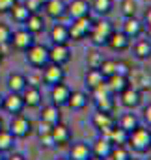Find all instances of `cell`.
Here are the masks:
<instances>
[{"instance_id":"obj_54","label":"cell","mask_w":151,"mask_h":160,"mask_svg":"<svg viewBox=\"0 0 151 160\" xmlns=\"http://www.w3.org/2000/svg\"><path fill=\"white\" fill-rule=\"evenodd\" d=\"M4 128V121H2V118H0V130Z\"/></svg>"},{"instance_id":"obj_17","label":"cell","mask_w":151,"mask_h":160,"mask_svg":"<svg viewBox=\"0 0 151 160\" xmlns=\"http://www.w3.org/2000/svg\"><path fill=\"white\" fill-rule=\"evenodd\" d=\"M107 47L112 48L114 52H121V50H127L131 47V39L121 30H114L110 34V38H108V41H107Z\"/></svg>"},{"instance_id":"obj_41","label":"cell","mask_w":151,"mask_h":160,"mask_svg":"<svg viewBox=\"0 0 151 160\" xmlns=\"http://www.w3.org/2000/svg\"><path fill=\"white\" fill-rule=\"evenodd\" d=\"M11 41V28L4 22H0V48L4 50Z\"/></svg>"},{"instance_id":"obj_28","label":"cell","mask_w":151,"mask_h":160,"mask_svg":"<svg viewBox=\"0 0 151 160\" xmlns=\"http://www.w3.org/2000/svg\"><path fill=\"white\" fill-rule=\"evenodd\" d=\"M9 15H11V19H13L17 24H24L26 19L30 17V11L26 9V6H24L23 2H15L13 8L9 9Z\"/></svg>"},{"instance_id":"obj_4","label":"cell","mask_w":151,"mask_h":160,"mask_svg":"<svg viewBox=\"0 0 151 160\" xmlns=\"http://www.w3.org/2000/svg\"><path fill=\"white\" fill-rule=\"evenodd\" d=\"M32 128H34L32 121L28 119L26 116H23V114L13 116V119L9 123V130H11V134H13L17 140H23V138L30 136V134H32Z\"/></svg>"},{"instance_id":"obj_39","label":"cell","mask_w":151,"mask_h":160,"mask_svg":"<svg viewBox=\"0 0 151 160\" xmlns=\"http://www.w3.org/2000/svg\"><path fill=\"white\" fill-rule=\"evenodd\" d=\"M26 77V82H28V86H36V88H41L43 86V73H41V69H32L28 75H24Z\"/></svg>"},{"instance_id":"obj_22","label":"cell","mask_w":151,"mask_h":160,"mask_svg":"<svg viewBox=\"0 0 151 160\" xmlns=\"http://www.w3.org/2000/svg\"><path fill=\"white\" fill-rule=\"evenodd\" d=\"M107 86L110 89L112 95H119L121 91H125L131 86V78L129 77H119V75H112L107 78Z\"/></svg>"},{"instance_id":"obj_51","label":"cell","mask_w":151,"mask_h":160,"mask_svg":"<svg viewBox=\"0 0 151 160\" xmlns=\"http://www.w3.org/2000/svg\"><path fill=\"white\" fill-rule=\"evenodd\" d=\"M90 160H107V158H99V157H93V155H91V157H90Z\"/></svg>"},{"instance_id":"obj_6","label":"cell","mask_w":151,"mask_h":160,"mask_svg":"<svg viewBox=\"0 0 151 160\" xmlns=\"http://www.w3.org/2000/svg\"><path fill=\"white\" fill-rule=\"evenodd\" d=\"M41 73H43V84H47V86H56V84H62L64 78H65V71H64V65H56V63H47L43 69H41Z\"/></svg>"},{"instance_id":"obj_21","label":"cell","mask_w":151,"mask_h":160,"mask_svg":"<svg viewBox=\"0 0 151 160\" xmlns=\"http://www.w3.org/2000/svg\"><path fill=\"white\" fill-rule=\"evenodd\" d=\"M88 102H90V97H88V93L86 91H82V89H76V91H71V95H69V101H67V106L71 108V110H84L86 106H88Z\"/></svg>"},{"instance_id":"obj_34","label":"cell","mask_w":151,"mask_h":160,"mask_svg":"<svg viewBox=\"0 0 151 160\" xmlns=\"http://www.w3.org/2000/svg\"><path fill=\"white\" fill-rule=\"evenodd\" d=\"M90 6H91V9H93L97 15L105 17V15H108L114 9V0H93Z\"/></svg>"},{"instance_id":"obj_23","label":"cell","mask_w":151,"mask_h":160,"mask_svg":"<svg viewBox=\"0 0 151 160\" xmlns=\"http://www.w3.org/2000/svg\"><path fill=\"white\" fill-rule=\"evenodd\" d=\"M39 121H45V123H49V125H52V127H54V125H58V123H62L60 108H58V106H54L52 102H50V104H47V106H43Z\"/></svg>"},{"instance_id":"obj_52","label":"cell","mask_w":151,"mask_h":160,"mask_svg":"<svg viewBox=\"0 0 151 160\" xmlns=\"http://www.w3.org/2000/svg\"><path fill=\"white\" fill-rule=\"evenodd\" d=\"M2 104H4V95H0V110H2Z\"/></svg>"},{"instance_id":"obj_43","label":"cell","mask_w":151,"mask_h":160,"mask_svg":"<svg viewBox=\"0 0 151 160\" xmlns=\"http://www.w3.org/2000/svg\"><path fill=\"white\" fill-rule=\"evenodd\" d=\"M23 4L26 6V9H28L30 13H39V11L43 9V6H41V2H39V0H24Z\"/></svg>"},{"instance_id":"obj_55","label":"cell","mask_w":151,"mask_h":160,"mask_svg":"<svg viewBox=\"0 0 151 160\" xmlns=\"http://www.w3.org/2000/svg\"><path fill=\"white\" fill-rule=\"evenodd\" d=\"M39 2H41V6H45V4H47L49 0H39Z\"/></svg>"},{"instance_id":"obj_20","label":"cell","mask_w":151,"mask_h":160,"mask_svg":"<svg viewBox=\"0 0 151 160\" xmlns=\"http://www.w3.org/2000/svg\"><path fill=\"white\" fill-rule=\"evenodd\" d=\"M65 8H67V4H65L64 0H49V2L43 6L47 17H50V19H54V21H58V19H62V17L65 15Z\"/></svg>"},{"instance_id":"obj_18","label":"cell","mask_w":151,"mask_h":160,"mask_svg":"<svg viewBox=\"0 0 151 160\" xmlns=\"http://www.w3.org/2000/svg\"><path fill=\"white\" fill-rule=\"evenodd\" d=\"M50 134H52V140H54V143H56V145H67V143L71 142V138H73L71 128H69L67 125H64V123L54 125Z\"/></svg>"},{"instance_id":"obj_27","label":"cell","mask_w":151,"mask_h":160,"mask_svg":"<svg viewBox=\"0 0 151 160\" xmlns=\"http://www.w3.org/2000/svg\"><path fill=\"white\" fill-rule=\"evenodd\" d=\"M24 28L30 32V34H39V32H43L45 30V19L41 17V13H30V17L26 19V22H24Z\"/></svg>"},{"instance_id":"obj_16","label":"cell","mask_w":151,"mask_h":160,"mask_svg":"<svg viewBox=\"0 0 151 160\" xmlns=\"http://www.w3.org/2000/svg\"><path fill=\"white\" fill-rule=\"evenodd\" d=\"M114 145L112 142L107 138V136H99L93 143H91V155L93 157H99V158H108L110 153H112Z\"/></svg>"},{"instance_id":"obj_48","label":"cell","mask_w":151,"mask_h":160,"mask_svg":"<svg viewBox=\"0 0 151 160\" xmlns=\"http://www.w3.org/2000/svg\"><path fill=\"white\" fill-rule=\"evenodd\" d=\"M4 160H26V158H24V157H23L21 153H11V155H9L8 158H4Z\"/></svg>"},{"instance_id":"obj_45","label":"cell","mask_w":151,"mask_h":160,"mask_svg":"<svg viewBox=\"0 0 151 160\" xmlns=\"http://www.w3.org/2000/svg\"><path fill=\"white\" fill-rule=\"evenodd\" d=\"M52 132V125H49V123H45V121H39L38 125V134L39 136H45V134H50Z\"/></svg>"},{"instance_id":"obj_36","label":"cell","mask_w":151,"mask_h":160,"mask_svg":"<svg viewBox=\"0 0 151 160\" xmlns=\"http://www.w3.org/2000/svg\"><path fill=\"white\" fill-rule=\"evenodd\" d=\"M119 9H121L123 17H136L138 4H136V0H121V4H119Z\"/></svg>"},{"instance_id":"obj_5","label":"cell","mask_w":151,"mask_h":160,"mask_svg":"<svg viewBox=\"0 0 151 160\" xmlns=\"http://www.w3.org/2000/svg\"><path fill=\"white\" fill-rule=\"evenodd\" d=\"M34 43H36L34 34H30L24 26H23V28H19V30H15V32H11V41H9V45H11L15 50L26 52Z\"/></svg>"},{"instance_id":"obj_25","label":"cell","mask_w":151,"mask_h":160,"mask_svg":"<svg viewBox=\"0 0 151 160\" xmlns=\"http://www.w3.org/2000/svg\"><path fill=\"white\" fill-rule=\"evenodd\" d=\"M26 86H28V82H26L24 75H21V73H9V77H8V89L11 93H23Z\"/></svg>"},{"instance_id":"obj_30","label":"cell","mask_w":151,"mask_h":160,"mask_svg":"<svg viewBox=\"0 0 151 160\" xmlns=\"http://www.w3.org/2000/svg\"><path fill=\"white\" fill-rule=\"evenodd\" d=\"M134 56L138 60H149L151 58V41L149 39H138L134 43Z\"/></svg>"},{"instance_id":"obj_10","label":"cell","mask_w":151,"mask_h":160,"mask_svg":"<svg viewBox=\"0 0 151 160\" xmlns=\"http://www.w3.org/2000/svg\"><path fill=\"white\" fill-rule=\"evenodd\" d=\"M91 6L88 0H71L65 8V15H69L73 21L75 19H82V17H90Z\"/></svg>"},{"instance_id":"obj_14","label":"cell","mask_w":151,"mask_h":160,"mask_svg":"<svg viewBox=\"0 0 151 160\" xmlns=\"http://www.w3.org/2000/svg\"><path fill=\"white\" fill-rule=\"evenodd\" d=\"M91 123L93 127L101 132V136H107L108 130L116 125V119H114L112 114H103V112H95L93 118H91Z\"/></svg>"},{"instance_id":"obj_35","label":"cell","mask_w":151,"mask_h":160,"mask_svg":"<svg viewBox=\"0 0 151 160\" xmlns=\"http://www.w3.org/2000/svg\"><path fill=\"white\" fill-rule=\"evenodd\" d=\"M103 60L105 58H103V54L99 50H90L88 56H86V65H88V69H99Z\"/></svg>"},{"instance_id":"obj_7","label":"cell","mask_w":151,"mask_h":160,"mask_svg":"<svg viewBox=\"0 0 151 160\" xmlns=\"http://www.w3.org/2000/svg\"><path fill=\"white\" fill-rule=\"evenodd\" d=\"M90 24H91V17H82L75 19L67 28H69V41H82L88 38L90 32Z\"/></svg>"},{"instance_id":"obj_24","label":"cell","mask_w":151,"mask_h":160,"mask_svg":"<svg viewBox=\"0 0 151 160\" xmlns=\"http://www.w3.org/2000/svg\"><path fill=\"white\" fill-rule=\"evenodd\" d=\"M90 157H91V145H88L86 142H76L71 145L69 160H90Z\"/></svg>"},{"instance_id":"obj_38","label":"cell","mask_w":151,"mask_h":160,"mask_svg":"<svg viewBox=\"0 0 151 160\" xmlns=\"http://www.w3.org/2000/svg\"><path fill=\"white\" fill-rule=\"evenodd\" d=\"M114 75H119V77H131L133 75V67L129 62L125 60H117L116 65H114Z\"/></svg>"},{"instance_id":"obj_60","label":"cell","mask_w":151,"mask_h":160,"mask_svg":"<svg viewBox=\"0 0 151 160\" xmlns=\"http://www.w3.org/2000/svg\"><path fill=\"white\" fill-rule=\"evenodd\" d=\"M149 151H151V149H149Z\"/></svg>"},{"instance_id":"obj_19","label":"cell","mask_w":151,"mask_h":160,"mask_svg":"<svg viewBox=\"0 0 151 160\" xmlns=\"http://www.w3.org/2000/svg\"><path fill=\"white\" fill-rule=\"evenodd\" d=\"M49 38L54 45H65L69 43V28L67 24H62V22H56L52 24L50 32H49Z\"/></svg>"},{"instance_id":"obj_1","label":"cell","mask_w":151,"mask_h":160,"mask_svg":"<svg viewBox=\"0 0 151 160\" xmlns=\"http://www.w3.org/2000/svg\"><path fill=\"white\" fill-rule=\"evenodd\" d=\"M114 32V26L110 21L107 19H95L90 24V32H88V39L91 41L95 47H107V41Z\"/></svg>"},{"instance_id":"obj_32","label":"cell","mask_w":151,"mask_h":160,"mask_svg":"<svg viewBox=\"0 0 151 160\" xmlns=\"http://www.w3.org/2000/svg\"><path fill=\"white\" fill-rule=\"evenodd\" d=\"M84 80H86V86H88L90 89H93V88H97L99 84H103L107 78L103 77V73H101L99 69H88Z\"/></svg>"},{"instance_id":"obj_57","label":"cell","mask_w":151,"mask_h":160,"mask_svg":"<svg viewBox=\"0 0 151 160\" xmlns=\"http://www.w3.org/2000/svg\"><path fill=\"white\" fill-rule=\"evenodd\" d=\"M56 160H69V158H56Z\"/></svg>"},{"instance_id":"obj_56","label":"cell","mask_w":151,"mask_h":160,"mask_svg":"<svg viewBox=\"0 0 151 160\" xmlns=\"http://www.w3.org/2000/svg\"><path fill=\"white\" fill-rule=\"evenodd\" d=\"M0 160H4V153H0Z\"/></svg>"},{"instance_id":"obj_31","label":"cell","mask_w":151,"mask_h":160,"mask_svg":"<svg viewBox=\"0 0 151 160\" xmlns=\"http://www.w3.org/2000/svg\"><path fill=\"white\" fill-rule=\"evenodd\" d=\"M117 125L123 128V130H127V132H131V130H134L138 125H140V121H138V118L133 114V112H125L121 118H119V121H117Z\"/></svg>"},{"instance_id":"obj_33","label":"cell","mask_w":151,"mask_h":160,"mask_svg":"<svg viewBox=\"0 0 151 160\" xmlns=\"http://www.w3.org/2000/svg\"><path fill=\"white\" fill-rule=\"evenodd\" d=\"M95 110L103 112V114H114V110H116V99H114V95H108L105 99L95 101Z\"/></svg>"},{"instance_id":"obj_59","label":"cell","mask_w":151,"mask_h":160,"mask_svg":"<svg viewBox=\"0 0 151 160\" xmlns=\"http://www.w3.org/2000/svg\"><path fill=\"white\" fill-rule=\"evenodd\" d=\"M148 160H151V157H149V158H148Z\"/></svg>"},{"instance_id":"obj_13","label":"cell","mask_w":151,"mask_h":160,"mask_svg":"<svg viewBox=\"0 0 151 160\" xmlns=\"http://www.w3.org/2000/svg\"><path fill=\"white\" fill-rule=\"evenodd\" d=\"M121 32H123L129 39H136V38H140V36L144 34V22H142L140 19H136V17H125Z\"/></svg>"},{"instance_id":"obj_9","label":"cell","mask_w":151,"mask_h":160,"mask_svg":"<svg viewBox=\"0 0 151 160\" xmlns=\"http://www.w3.org/2000/svg\"><path fill=\"white\" fill-rule=\"evenodd\" d=\"M71 91H73V89H71L67 84H64V82L52 86V88H50V101H52V104L58 106V108L67 106V101H69Z\"/></svg>"},{"instance_id":"obj_47","label":"cell","mask_w":151,"mask_h":160,"mask_svg":"<svg viewBox=\"0 0 151 160\" xmlns=\"http://www.w3.org/2000/svg\"><path fill=\"white\" fill-rule=\"evenodd\" d=\"M144 121H146V127H149L151 128V104H148L146 108H144Z\"/></svg>"},{"instance_id":"obj_49","label":"cell","mask_w":151,"mask_h":160,"mask_svg":"<svg viewBox=\"0 0 151 160\" xmlns=\"http://www.w3.org/2000/svg\"><path fill=\"white\" fill-rule=\"evenodd\" d=\"M144 21H146V24H151V8L146 9V15H144Z\"/></svg>"},{"instance_id":"obj_8","label":"cell","mask_w":151,"mask_h":160,"mask_svg":"<svg viewBox=\"0 0 151 160\" xmlns=\"http://www.w3.org/2000/svg\"><path fill=\"white\" fill-rule=\"evenodd\" d=\"M69 60H71L69 43H65V45H54L52 43V47L49 48V62L56 63V65H65Z\"/></svg>"},{"instance_id":"obj_44","label":"cell","mask_w":151,"mask_h":160,"mask_svg":"<svg viewBox=\"0 0 151 160\" xmlns=\"http://www.w3.org/2000/svg\"><path fill=\"white\" fill-rule=\"evenodd\" d=\"M39 142H41V145H43L45 149H52V147H56V143H54V140H52V134L39 136Z\"/></svg>"},{"instance_id":"obj_2","label":"cell","mask_w":151,"mask_h":160,"mask_svg":"<svg viewBox=\"0 0 151 160\" xmlns=\"http://www.w3.org/2000/svg\"><path fill=\"white\" fill-rule=\"evenodd\" d=\"M127 147L133 149L134 153H148L151 149V128L138 125L134 130L129 132Z\"/></svg>"},{"instance_id":"obj_42","label":"cell","mask_w":151,"mask_h":160,"mask_svg":"<svg viewBox=\"0 0 151 160\" xmlns=\"http://www.w3.org/2000/svg\"><path fill=\"white\" fill-rule=\"evenodd\" d=\"M114 65H116V60H103V63H101L99 71L103 73V77H105V78H108V77H112V75H114Z\"/></svg>"},{"instance_id":"obj_29","label":"cell","mask_w":151,"mask_h":160,"mask_svg":"<svg viewBox=\"0 0 151 160\" xmlns=\"http://www.w3.org/2000/svg\"><path fill=\"white\" fill-rule=\"evenodd\" d=\"M15 136L11 134L9 128H2L0 130V153H9L15 145Z\"/></svg>"},{"instance_id":"obj_26","label":"cell","mask_w":151,"mask_h":160,"mask_svg":"<svg viewBox=\"0 0 151 160\" xmlns=\"http://www.w3.org/2000/svg\"><path fill=\"white\" fill-rule=\"evenodd\" d=\"M107 138L112 142V145H127V140H129V132H127V130H123V128H121V127L116 123L112 128L108 130Z\"/></svg>"},{"instance_id":"obj_53","label":"cell","mask_w":151,"mask_h":160,"mask_svg":"<svg viewBox=\"0 0 151 160\" xmlns=\"http://www.w3.org/2000/svg\"><path fill=\"white\" fill-rule=\"evenodd\" d=\"M2 60H4V50L0 48V63H2Z\"/></svg>"},{"instance_id":"obj_15","label":"cell","mask_w":151,"mask_h":160,"mask_svg":"<svg viewBox=\"0 0 151 160\" xmlns=\"http://www.w3.org/2000/svg\"><path fill=\"white\" fill-rule=\"evenodd\" d=\"M21 95H23L24 106H28V108H39L41 102H43V93H41V89L36 88V86H26Z\"/></svg>"},{"instance_id":"obj_11","label":"cell","mask_w":151,"mask_h":160,"mask_svg":"<svg viewBox=\"0 0 151 160\" xmlns=\"http://www.w3.org/2000/svg\"><path fill=\"white\" fill-rule=\"evenodd\" d=\"M24 108H26V106H24V101H23V95H21V93H11V91H9V95L4 97L2 110H6L8 114L17 116V114H23Z\"/></svg>"},{"instance_id":"obj_58","label":"cell","mask_w":151,"mask_h":160,"mask_svg":"<svg viewBox=\"0 0 151 160\" xmlns=\"http://www.w3.org/2000/svg\"><path fill=\"white\" fill-rule=\"evenodd\" d=\"M129 160H138V158H133V157H131V158H129Z\"/></svg>"},{"instance_id":"obj_46","label":"cell","mask_w":151,"mask_h":160,"mask_svg":"<svg viewBox=\"0 0 151 160\" xmlns=\"http://www.w3.org/2000/svg\"><path fill=\"white\" fill-rule=\"evenodd\" d=\"M17 0H0V13H9V9L13 8Z\"/></svg>"},{"instance_id":"obj_50","label":"cell","mask_w":151,"mask_h":160,"mask_svg":"<svg viewBox=\"0 0 151 160\" xmlns=\"http://www.w3.org/2000/svg\"><path fill=\"white\" fill-rule=\"evenodd\" d=\"M144 32L148 34V38L151 39V24H144Z\"/></svg>"},{"instance_id":"obj_3","label":"cell","mask_w":151,"mask_h":160,"mask_svg":"<svg viewBox=\"0 0 151 160\" xmlns=\"http://www.w3.org/2000/svg\"><path fill=\"white\" fill-rule=\"evenodd\" d=\"M26 62L36 67V69H43L49 63V47L34 43L28 50H26Z\"/></svg>"},{"instance_id":"obj_12","label":"cell","mask_w":151,"mask_h":160,"mask_svg":"<svg viewBox=\"0 0 151 160\" xmlns=\"http://www.w3.org/2000/svg\"><path fill=\"white\" fill-rule=\"evenodd\" d=\"M119 99H121V104L125 108L133 110V108L140 106V102H142V91L138 88H134V86H129L125 91L119 93Z\"/></svg>"},{"instance_id":"obj_40","label":"cell","mask_w":151,"mask_h":160,"mask_svg":"<svg viewBox=\"0 0 151 160\" xmlns=\"http://www.w3.org/2000/svg\"><path fill=\"white\" fill-rule=\"evenodd\" d=\"M108 95H112V93H110V89H108V86H107V80H105L103 84H99L97 88L91 89V99H93V102L99 101V99H105V97H108Z\"/></svg>"},{"instance_id":"obj_37","label":"cell","mask_w":151,"mask_h":160,"mask_svg":"<svg viewBox=\"0 0 151 160\" xmlns=\"http://www.w3.org/2000/svg\"><path fill=\"white\" fill-rule=\"evenodd\" d=\"M108 158H112V160H129L131 158V151H129L127 145H114V149H112V153H110Z\"/></svg>"}]
</instances>
